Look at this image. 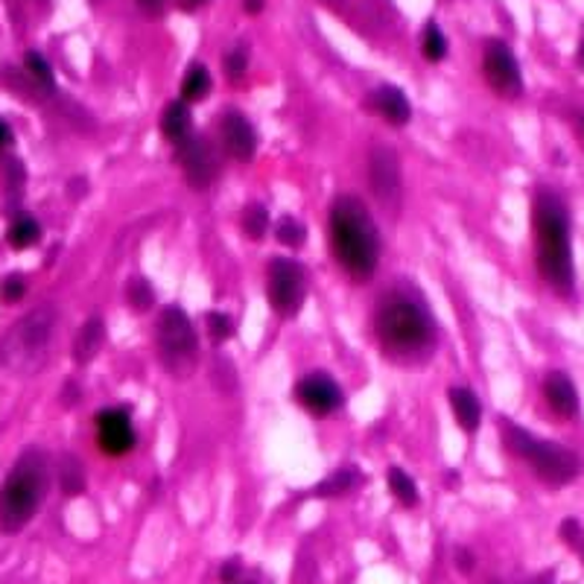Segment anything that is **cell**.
<instances>
[{
  "instance_id": "43",
  "label": "cell",
  "mask_w": 584,
  "mask_h": 584,
  "mask_svg": "<svg viewBox=\"0 0 584 584\" xmlns=\"http://www.w3.org/2000/svg\"><path fill=\"white\" fill-rule=\"evenodd\" d=\"M579 546H581V558H584V532H581V541H579Z\"/></svg>"
},
{
  "instance_id": "44",
  "label": "cell",
  "mask_w": 584,
  "mask_h": 584,
  "mask_svg": "<svg viewBox=\"0 0 584 584\" xmlns=\"http://www.w3.org/2000/svg\"><path fill=\"white\" fill-rule=\"evenodd\" d=\"M231 584H255V581H231Z\"/></svg>"
},
{
  "instance_id": "28",
  "label": "cell",
  "mask_w": 584,
  "mask_h": 584,
  "mask_svg": "<svg viewBox=\"0 0 584 584\" xmlns=\"http://www.w3.org/2000/svg\"><path fill=\"white\" fill-rule=\"evenodd\" d=\"M357 482V474L354 470H337L330 479H325L321 486L316 488V494L319 496H339V494H345L348 488H351Z\"/></svg>"
},
{
  "instance_id": "16",
  "label": "cell",
  "mask_w": 584,
  "mask_h": 584,
  "mask_svg": "<svg viewBox=\"0 0 584 584\" xmlns=\"http://www.w3.org/2000/svg\"><path fill=\"white\" fill-rule=\"evenodd\" d=\"M368 108L377 111V115L392 123V126H403L413 117V108H409V99L403 97L401 88H394V85H383L375 94L368 97Z\"/></svg>"
},
{
  "instance_id": "37",
  "label": "cell",
  "mask_w": 584,
  "mask_h": 584,
  "mask_svg": "<svg viewBox=\"0 0 584 584\" xmlns=\"http://www.w3.org/2000/svg\"><path fill=\"white\" fill-rule=\"evenodd\" d=\"M138 4H141L146 12H155V15H158L161 9H164V0H138Z\"/></svg>"
},
{
  "instance_id": "25",
  "label": "cell",
  "mask_w": 584,
  "mask_h": 584,
  "mask_svg": "<svg viewBox=\"0 0 584 584\" xmlns=\"http://www.w3.org/2000/svg\"><path fill=\"white\" fill-rule=\"evenodd\" d=\"M243 231L248 234L252 240H260V237H266V231H269V210L264 205H246L243 210Z\"/></svg>"
},
{
  "instance_id": "11",
  "label": "cell",
  "mask_w": 584,
  "mask_h": 584,
  "mask_svg": "<svg viewBox=\"0 0 584 584\" xmlns=\"http://www.w3.org/2000/svg\"><path fill=\"white\" fill-rule=\"evenodd\" d=\"M368 181L383 205H397L401 199V164L389 146H375L368 155Z\"/></svg>"
},
{
  "instance_id": "1",
  "label": "cell",
  "mask_w": 584,
  "mask_h": 584,
  "mask_svg": "<svg viewBox=\"0 0 584 584\" xmlns=\"http://www.w3.org/2000/svg\"><path fill=\"white\" fill-rule=\"evenodd\" d=\"M330 246L342 269L357 281L375 275L380 260V237L368 208L357 196H339L330 208Z\"/></svg>"
},
{
  "instance_id": "23",
  "label": "cell",
  "mask_w": 584,
  "mask_h": 584,
  "mask_svg": "<svg viewBox=\"0 0 584 584\" xmlns=\"http://www.w3.org/2000/svg\"><path fill=\"white\" fill-rule=\"evenodd\" d=\"M500 439L505 444V450L520 459H526L532 441H535V436H529L526 430H520L514 421H508V418H500Z\"/></svg>"
},
{
  "instance_id": "9",
  "label": "cell",
  "mask_w": 584,
  "mask_h": 584,
  "mask_svg": "<svg viewBox=\"0 0 584 584\" xmlns=\"http://www.w3.org/2000/svg\"><path fill=\"white\" fill-rule=\"evenodd\" d=\"M482 70L491 88L500 97H520L524 91V77H520V65L514 53L503 42H488L486 53H482Z\"/></svg>"
},
{
  "instance_id": "17",
  "label": "cell",
  "mask_w": 584,
  "mask_h": 584,
  "mask_svg": "<svg viewBox=\"0 0 584 584\" xmlns=\"http://www.w3.org/2000/svg\"><path fill=\"white\" fill-rule=\"evenodd\" d=\"M450 409L459 421V427H462L465 432H477L479 421H482V406H479V397L474 392L465 389V386L450 389Z\"/></svg>"
},
{
  "instance_id": "21",
  "label": "cell",
  "mask_w": 584,
  "mask_h": 584,
  "mask_svg": "<svg viewBox=\"0 0 584 584\" xmlns=\"http://www.w3.org/2000/svg\"><path fill=\"white\" fill-rule=\"evenodd\" d=\"M210 94V73L205 65H190L181 82V99L184 103H199Z\"/></svg>"
},
{
  "instance_id": "42",
  "label": "cell",
  "mask_w": 584,
  "mask_h": 584,
  "mask_svg": "<svg viewBox=\"0 0 584 584\" xmlns=\"http://www.w3.org/2000/svg\"><path fill=\"white\" fill-rule=\"evenodd\" d=\"M579 61H581V68H584V42L579 44Z\"/></svg>"
},
{
  "instance_id": "6",
  "label": "cell",
  "mask_w": 584,
  "mask_h": 584,
  "mask_svg": "<svg viewBox=\"0 0 584 584\" xmlns=\"http://www.w3.org/2000/svg\"><path fill=\"white\" fill-rule=\"evenodd\" d=\"M53 328H56V313L50 307H42V310H35V313H30L27 319H21L18 328L9 330V363L32 366L35 359L47 351Z\"/></svg>"
},
{
  "instance_id": "3",
  "label": "cell",
  "mask_w": 584,
  "mask_h": 584,
  "mask_svg": "<svg viewBox=\"0 0 584 584\" xmlns=\"http://www.w3.org/2000/svg\"><path fill=\"white\" fill-rule=\"evenodd\" d=\"M47 494V456L39 447H30L0 488V532L15 535L30 524L32 514L42 508Z\"/></svg>"
},
{
  "instance_id": "8",
  "label": "cell",
  "mask_w": 584,
  "mask_h": 584,
  "mask_svg": "<svg viewBox=\"0 0 584 584\" xmlns=\"http://www.w3.org/2000/svg\"><path fill=\"white\" fill-rule=\"evenodd\" d=\"M266 295L281 316L298 313V307H301V301H304V269L298 266L295 260L275 257L269 264Z\"/></svg>"
},
{
  "instance_id": "13",
  "label": "cell",
  "mask_w": 584,
  "mask_h": 584,
  "mask_svg": "<svg viewBox=\"0 0 584 584\" xmlns=\"http://www.w3.org/2000/svg\"><path fill=\"white\" fill-rule=\"evenodd\" d=\"M97 444L106 456H123L134 447V427L123 409H103L97 415Z\"/></svg>"
},
{
  "instance_id": "26",
  "label": "cell",
  "mask_w": 584,
  "mask_h": 584,
  "mask_svg": "<svg viewBox=\"0 0 584 584\" xmlns=\"http://www.w3.org/2000/svg\"><path fill=\"white\" fill-rule=\"evenodd\" d=\"M421 50H424L427 61H441L447 56V39L436 23H427L424 27V35H421Z\"/></svg>"
},
{
  "instance_id": "29",
  "label": "cell",
  "mask_w": 584,
  "mask_h": 584,
  "mask_svg": "<svg viewBox=\"0 0 584 584\" xmlns=\"http://www.w3.org/2000/svg\"><path fill=\"white\" fill-rule=\"evenodd\" d=\"M27 70H30L32 82L44 85L47 91L53 88V70H50V65H47V61H44L39 53H27Z\"/></svg>"
},
{
  "instance_id": "32",
  "label": "cell",
  "mask_w": 584,
  "mask_h": 584,
  "mask_svg": "<svg viewBox=\"0 0 584 584\" xmlns=\"http://www.w3.org/2000/svg\"><path fill=\"white\" fill-rule=\"evenodd\" d=\"M126 298L134 310H146L153 304V290H149L146 281H129L126 283Z\"/></svg>"
},
{
  "instance_id": "4",
  "label": "cell",
  "mask_w": 584,
  "mask_h": 584,
  "mask_svg": "<svg viewBox=\"0 0 584 584\" xmlns=\"http://www.w3.org/2000/svg\"><path fill=\"white\" fill-rule=\"evenodd\" d=\"M375 325L383 348L401 357L424 354L432 345V337H436V328H432V319L424 304L403 292H394L380 304Z\"/></svg>"
},
{
  "instance_id": "41",
  "label": "cell",
  "mask_w": 584,
  "mask_h": 584,
  "mask_svg": "<svg viewBox=\"0 0 584 584\" xmlns=\"http://www.w3.org/2000/svg\"><path fill=\"white\" fill-rule=\"evenodd\" d=\"M321 4H325V6H333V9H339V6H342V0H321Z\"/></svg>"
},
{
  "instance_id": "36",
  "label": "cell",
  "mask_w": 584,
  "mask_h": 584,
  "mask_svg": "<svg viewBox=\"0 0 584 584\" xmlns=\"http://www.w3.org/2000/svg\"><path fill=\"white\" fill-rule=\"evenodd\" d=\"M456 564H459V570H462V573H470V567H474V558H470L468 550H456Z\"/></svg>"
},
{
  "instance_id": "18",
  "label": "cell",
  "mask_w": 584,
  "mask_h": 584,
  "mask_svg": "<svg viewBox=\"0 0 584 584\" xmlns=\"http://www.w3.org/2000/svg\"><path fill=\"white\" fill-rule=\"evenodd\" d=\"M103 342H106L103 321L99 319L85 321L77 342H73V359H77V363H91V359L99 354V348H103Z\"/></svg>"
},
{
  "instance_id": "20",
  "label": "cell",
  "mask_w": 584,
  "mask_h": 584,
  "mask_svg": "<svg viewBox=\"0 0 584 584\" xmlns=\"http://www.w3.org/2000/svg\"><path fill=\"white\" fill-rule=\"evenodd\" d=\"M42 240V226L32 217H18L6 231V243L15 248V252H23Z\"/></svg>"
},
{
  "instance_id": "15",
  "label": "cell",
  "mask_w": 584,
  "mask_h": 584,
  "mask_svg": "<svg viewBox=\"0 0 584 584\" xmlns=\"http://www.w3.org/2000/svg\"><path fill=\"white\" fill-rule=\"evenodd\" d=\"M543 394L546 401H550L552 413H558L561 418H573L579 415L581 409V401H579V392L573 386V380H570L564 371H550L543 380Z\"/></svg>"
},
{
  "instance_id": "19",
  "label": "cell",
  "mask_w": 584,
  "mask_h": 584,
  "mask_svg": "<svg viewBox=\"0 0 584 584\" xmlns=\"http://www.w3.org/2000/svg\"><path fill=\"white\" fill-rule=\"evenodd\" d=\"M161 132H164V138H170L172 144H179L188 138L190 132V108L184 99H176V103H170L164 108V117H161Z\"/></svg>"
},
{
  "instance_id": "45",
  "label": "cell",
  "mask_w": 584,
  "mask_h": 584,
  "mask_svg": "<svg viewBox=\"0 0 584 584\" xmlns=\"http://www.w3.org/2000/svg\"><path fill=\"white\" fill-rule=\"evenodd\" d=\"M581 123H584V117H581Z\"/></svg>"
},
{
  "instance_id": "31",
  "label": "cell",
  "mask_w": 584,
  "mask_h": 584,
  "mask_svg": "<svg viewBox=\"0 0 584 584\" xmlns=\"http://www.w3.org/2000/svg\"><path fill=\"white\" fill-rule=\"evenodd\" d=\"M23 292H27V283H23L21 275H6L4 281H0V301H4V304L21 301Z\"/></svg>"
},
{
  "instance_id": "38",
  "label": "cell",
  "mask_w": 584,
  "mask_h": 584,
  "mask_svg": "<svg viewBox=\"0 0 584 584\" xmlns=\"http://www.w3.org/2000/svg\"><path fill=\"white\" fill-rule=\"evenodd\" d=\"M243 9L252 12V15H257V12L264 9V0H243Z\"/></svg>"
},
{
  "instance_id": "14",
  "label": "cell",
  "mask_w": 584,
  "mask_h": 584,
  "mask_svg": "<svg viewBox=\"0 0 584 584\" xmlns=\"http://www.w3.org/2000/svg\"><path fill=\"white\" fill-rule=\"evenodd\" d=\"M219 138H222V149H226L234 161L255 158L257 134L252 129V123H248L240 111H228V115L219 120Z\"/></svg>"
},
{
  "instance_id": "30",
  "label": "cell",
  "mask_w": 584,
  "mask_h": 584,
  "mask_svg": "<svg viewBox=\"0 0 584 584\" xmlns=\"http://www.w3.org/2000/svg\"><path fill=\"white\" fill-rule=\"evenodd\" d=\"M205 325H208V333H210V339H214V342H226V339H231V333H234L231 319L222 316V313H208Z\"/></svg>"
},
{
  "instance_id": "22",
  "label": "cell",
  "mask_w": 584,
  "mask_h": 584,
  "mask_svg": "<svg viewBox=\"0 0 584 584\" xmlns=\"http://www.w3.org/2000/svg\"><path fill=\"white\" fill-rule=\"evenodd\" d=\"M59 486L68 494H79L85 491V468L77 456L65 453L59 459Z\"/></svg>"
},
{
  "instance_id": "7",
  "label": "cell",
  "mask_w": 584,
  "mask_h": 584,
  "mask_svg": "<svg viewBox=\"0 0 584 584\" xmlns=\"http://www.w3.org/2000/svg\"><path fill=\"white\" fill-rule=\"evenodd\" d=\"M526 462L535 468V474L541 482H546L550 488H564L570 482H576L581 474V462L573 450H567L564 444L555 441H532Z\"/></svg>"
},
{
  "instance_id": "12",
  "label": "cell",
  "mask_w": 584,
  "mask_h": 584,
  "mask_svg": "<svg viewBox=\"0 0 584 584\" xmlns=\"http://www.w3.org/2000/svg\"><path fill=\"white\" fill-rule=\"evenodd\" d=\"M298 403H301L310 415H316V418H325L330 413H337V409L342 406V389L333 383V377L328 375H321V371H316V375H307L301 383H298Z\"/></svg>"
},
{
  "instance_id": "5",
  "label": "cell",
  "mask_w": 584,
  "mask_h": 584,
  "mask_svg": "<svg viewBox=\"0 0 584 584\" xmlns=\"http://www.w3.org/2000/svg\"><path fill=\"white\" fill-rule=\"evenodd\" d=\"M158 357L172 377H190L199 366V337L193 321L181 307H167L158 319L155 333Z\"/></svg>"
},
{
  "instance_id": "24",
  "label": "cell",
  "mask_w": 584,
  "mask_h": 584,
  "mask_svg": "<svg viewBox=\"0 0 584 584\" xmlns=\"http://www.w3.org/2000/svg\"><path fill=\"white\" fill-rule=\"evenodd\" d=\"M389 488H392V494L397 496V503H401V505H406V508L418 505V486L409 479V474H403L401 468L389 470Z\"/></svg>"
},
{
  "instance_id": "27",
  "label": "cell",
  "mask_w": 584,
  "mask_h": 584,
  "mask_svg": "<svg viewBox=\"0 0 584 584\" xmlns=\"http://www.w3.org/2000/svg\"><path fill=\"white\" fill-rule=\"evenodd\" d=\"M275 237H278L283 246L298 248V246H304V240H307V228H304L295 217H283V219L278 222V228H275Z\"/></svg>"
},
{
  "instance_id": "34",
  "label": "cell",
  "mask_w": 584,
  "mask_h": 584,
  "mask_svg": "<svg viewBox=\"0 0 584 584\" xmlns=\"http://www.w3.org/2000/svg\"><path fill=\"white\" fill-rule=\"evenodd\" d=\"M561 538H564L570 546L581 541V524H579L576 517H567L564 524H561Z\"/></svg>"
},
{
  "instance_id": "33",
  "label": "cell",
  "mask_w": 584,
  "mask_h": 584,
  "mask_svg": "<svg viewBox=\"0 0 584 584\" xmlns=\"http://www.w3.org/2000/svg\"><path fill=\"white\" fill-rule=\"evenodd\" d=\"M226 68H228V77H231V79H240V77H243L246 68H248V53H246L243 47L231 50L228 59H226Z\"/></svg>"
},
{
  "instance_id": "10",
  "label": "cell",
  "mask_w": 584,
  "mask_h": 584,
  "mask_svg": "<svg viewBox=\"0 0 584 584\" xmlns=\"http://www.w3.org/2000/svg\"><path fill=\"white\" fill-rule=\"evenodd\" d=\"M179 164L193 188H208L219 176L217 149L202 134H190V138L179 141Z\"/></svg>"
},
{
  "instance_id": "39",
  "label": "cell",
  "mask_w": 584,
  "mask_h": 584,
  "mask_svg": "<svg viewBox=\"0 0 584 584\" xmlns=\"http://www.w3.org/2000/svg\"><path fill=\"white\" fill-rule=\"evenodd\" d=\"M208 0H179V6L181 9H188V12H193V9H199V6H205Z\"/></svg>"
},
{
  "instance_id": "2",
  "label": "cell",
  "mask_w": 584,
  "mask_h": 584,
  "mask_svg": "<svg viewBox=\"0 0 584 584\" xmlns=\"http://www.w3.org/2000/svg\"><path fill=\"white\" fill-rule=\"evenodd\" d=\"M535 248L538 269L543 281L558 295H570L576 287L573 248H570V219L567 208L552 190H541L535 199Z\"/></svg>"
},
{
  "instance_id": "35",
  "label": "cell",
  "mask_w": 584,
  "mask_h": 584,
  "mask_svg": "<svg viewBox=\"0 0 584 584\" xmlns=\"http://www.w3.org/2000/svg\"><path fill=\"white\" fill-rule=\"evenodd\" d=\"M237 576H240V561H237V558H231V561H226V564L219 567V579L226 581V584L237 581Z\"/></svg>"
},
{
  "instance_id": "40",
  "label": "cell",
  "mask_w": 584,
  "mask_h": 584,
  "mask_svg": "<svg viewBox=\"0 0 584 584\" xmlns=\"http://www.w3.org/2000/svg\"><path fill=\"white\" fill-rule=\"evenodd\" d=\"M9 138H12V134H9V129H6V123L0 120V146H6V144H9Z\"/></svg>"
}]
</instances>
